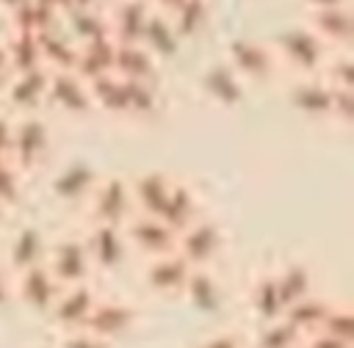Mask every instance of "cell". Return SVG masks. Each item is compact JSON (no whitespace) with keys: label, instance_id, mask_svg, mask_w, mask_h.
I'll return each instance as SVG.
<instances>
[{"label":"cell","instance_id":"cell-11","mask_svg":"<svg viewBox=\"0 0 354 348\" xmlns=\"http://www.w3.org/2000/svg\"><path fill=\"white\" fill-rule=\"evenodd\" d=\"M191 265L177 254H163V257H152L144 268V282L152 293L158 296H183V287L191 276Z\"/></svg>","mask_w":354,"mask_h":348},{"label":"cell","instance_id":"cell-33","mask_svg":"<svg viewBox=\"0 0 354 348\" xmlns=\"http://www.w3.org/2000/svg\"><path fill=\"white\" fill-rule=\"evenodd\" d=\"M72 30L77 33L80 44L83 41H97V39H111V22H108V11H97V8H72Z\"/></svg>","mask_w":354,"mask_h":348},{"label":"cell","instance_id":"cell-17","mask_svg":"<svg viewBox=\"0 0 354 348\" xmlns=\"http://www.w3.org/2000/svg\"><path fill=\"white\" fill-rule=\"evenodd\" d=\"M47 97L69 110V113H86L94 102L88 94V86L75 75V72H50V83H47Z\"/></svg>","mask_w":354,"mask_h":348},{"label":"cell","instance_id":"cell-54","mask_svg":"<svg viewBox=\"0 0 354 348\" xmlns=\"http://www.w3.org/2000/svg\"><path fill=\"white\" fill-rule=\"evenodd\" d=\"M39 348H44V345H39Z\"/></svg>","mask_w":354,"mask_h":348},{"label":"cell","instance_id":"cell-52","mask_svg":"<svg viewBox=\"0 0 354 348\" xmlns=\"http://www.w3.org/2000/svg\"><path fill=\"white\" fill-rule=\"evenodd\" d=\"M39 3H44V6H53V8H58V3H61V0H39Z\"/></svg>","mask_w":354,"mask_h":348},{"label":"cell","instance_id":"cell-39","mask_svg":"<svg viewBox=\"0 0 354 348\" xmlns=\"http://www.w3.org/2000/svg\"><path fill=\"white\" fill-rule=\"evenodd\" d=\"M324 66V83L332 88H354V64L346 52H335L329 61L321 64Z\"/></svg>","mask_w":354,"mask_h":348},{"label":"cell","instance_id":"cell-23","mask_svg":"<svg viewBox=\"0 0 354 348\" xmlns=\"http://www.w3.org/2000/svg\"><path fill=\"white\" fill-rule=\"evenodd\" d=\"M290 105L313 119L332 116V86L324 80H301L290 88Z\"/></svg>","mask_w":354,"mask_h":348},{"label":"cell","instance_id":"cell-45","mask_svg":"<svg viewBox=\"0 0 354 348\" xmlns=\"http://www.w3.org/2000/svg\"><path fill=\"white\" fill-rule=\"evenodd\" d=\"M0 160H11V122L0 116Z\"/></svg>","mask_w":354,"mask_h":348},{"label":"cell","instance_id":"cell-6","mask_svg":"<svg viewBox=\"0 0 354 348\" xmlns=\"http://www.w3.org/2000/svg\"><path fill=\"white\" fill-rule=\"evenodd\" d=\"M136 318H138V312L133 304H127L122 298H97V304L91 307L88 318L83 323V331H88L105 342H113L133 329Z\"/></svg>","mask_w":354,"mask_h":348},{"label":"cell","instance_id":"cell-14","mask_svg":"<svg viewBox=\"0 0 354 348\" xmlns=\"http://www.w3.org/2000/svg\"><path fill=\"white\" fill-rule=\"evenodd\" d=\"M113 52H116V41L113 39L83 41V44H77V55H75L72 72L83 83H91L94 77L111 75L113 72Z\"/></svg>","mask_w":354,"mask_h":348},{"label":"cell","instance_id":"cell-53","mask_svg":"<svg viewBox=\"0 0 354 348\" xmlns=\"http://www.w3.org/2000/svg\"><path fill=\"white\" fill-rule=\"evenodd\" d=\"M3 215H6V207L0 204V224H3Z\"/></svg>","mask_w":354,"mask_h":348},{"label":"cell","instance_id":"cell-43","mask_svg":"<svg viewBox=\"0 0 354 348\" xmlns=\"http://www.w3.org/2000/svg\"><path fill=\"white\" fill-rule=\"evenodd\" d=\"M301 348H354V345H351V342H346V340H337V337H329V334L313 331V334L301 337Z\"/></svg>","mask_w":354,"mask_h":348},{"label":"cell","instance_id":"cell-24","mask_svg":"<svg viewBox=\"0 0 354 348\" xmlns=\"http://www.w3.org/2000/svg\"><path fill=\"white\" fill-rule=\"evenodd\" d=\"M47 83H50V69L47 66H36L30 72H22L11 80L8 86V97L17 108L30 110L36 105H41V99L47 97Z\"/></svg>","mask_w":354,"mask_h":348},{"label":"cell","instance_id":"cell-16","mask_svg":"<svg viewBox=\"0 0 354 348\" xmlns=\"http://www.w3.org/2000/svg\"><path fill=\"white\" fill-rule=\"evenodd\" d=\"M307 22H310V30L321 41L348 44L351 36H354V19H351V11L346 6H337V8H310Z\"/></svg>","mask_w":354,"mask_h":348},{"label":"cell","instance_id":"cell-8","mask_svg":"<svg viewBox=\"0 0 354 348\" xmlns=\"http://www.w3.org/2000/svg\"><path fill=\"white\" fill-rule=\"evenodd\" d=\"M274 52L285 55L299 72H315L324 64V41L310 28H301V25L279 30Z\"/></svg>","mask_w":354,"mask_h":348},{"label":"cell","instance_id":"cell-18","mask_svg":"<svg viewBox=\"0 0 354 348\" xmlns=\"http://www.w3.org/2000/svg\"><path fill=\"white\" fill-rule=\"evenodd\" d=\"M113 75H119L122 80H147V83H152L155 75H158V58L144 44H116Z\"/></svg>","mask_w":354,"mask_h":348},{"label":"cell","instance_id":"cell-1","mask_svg":"<svg viewBox=\"0 0 354 348\" xmlns=\"http://www.w3.org/2000/svg\"><path fill=\"white\" fill-rule=\"evenodd\" d=\"M91 199V224H108V226H124L130 215L136 213L133 196H130V182L122 177H105L97 180V185L88 193Z\"/></svg>","mask_w":354,"mask_h":348},{"label":"cell","instance_id":"cell-37","mask_svg":"<svg viewBox=\"0 0 354 348\" xmlns=\"http://www.w3.org/2000/svg\"><path fill=\"white\" fill-rule=\"evenodd\" d=\"M124 97H127V113L149 116L158 105V91L147 80H124Z\"/></svg>","mask_w":354,"mask_h":348},{"label":"cell","instance_id":"cell-30","mask_svg":"<svg viewBox=\"0 0 354 348\" xmlns=\"http://www.w3.org/2000/svg\"><path fill=\"white\" fill-rule=\"evenodd\" d=\"M11 22H14V33L39 36V33L55 28V8L39 3V0H25L17 8H11Z\"/></svg>","mask_w":354,"mask_h":348},{"label":"cell","instance_id":"cell-36","mask_svg":"<svg viewBox=\"0 0 354 348\" xmlns=\"http://www.w3.org/2000/svg\"><path fill=\"white\" fill-rule=\"evenodd\" d=\"M174 33L177 36H194L205 28L207 19V3L205 0H183L171 14H169Z\"/></svg>","mask_w":354,"mask_h":348},{"label":"cell","instance_id":"cell-49","mask_svg":"<svg viewBox=\"0 0 354 348\" xmlns=\"http://www.w3.org/2000/svg\"><path fill=\"white\" fill-rule=\"evenodd\" d=\"M8 72H11V66H8V52H6V44H0V83L6 80Z\"/></svg>","mask_w":354,"mask_h":348},{"label":"cell","instance_id":"cell-41","mask_svg":"<svg viewBox=\"0 0 354 348\" xmlns=\"http://www.w3.org/2000/svg\"><path fill=\"white\" fill-rule=\"evenodd\" d=\"M332 116L343 122L354 116V88H332Z\"/></svg>","mask_w":354,"mask_h":348},{"label":"cell","instance_id":"cell-4","mask_svg":"<svg viewBox=\"0 0 354 348\" xmlns=\"http://www.w3.org/2000/svg\"><path fill=\"white\" fill-rule=\"evenodd\" d=\"M50 149V130L41 119L28 116L11 124V163L19 171L36 168Z\"/></svg>","mask_w":354,"mask_h":348},{"label":"cell","instance_id":"cell-38","mask_svg":"<svg viewBox=\"0 0 354 348\" xmlns=\"http://www.w3.org/2000/svg\"><path fill=\"white\" fill-rule=\"evenodd\" d=\"M321 334H329V337H337V340H346L351 342V334H354V315L346 304H329L321 326H318Z\"/></svg>","mask_w":354,"mask_h":348},{"label":"cell","instance_id":"cell-48","mask_svg":"<svg viewBox=\"0 0 354 348\" xmlns=\"http://www.w3.org/2000/svg\"><path fill=\"white\" fill-rule=\"evenodd\" d=\"M310 8H337V6H346V0H304Z\"/></svg>","mask_w":354,"mask_h":348},{"label":"cell","instance_id":"cell-3","mask_svg":"<svg viewBox=\"0 0 354 348\" xmlns=\"http://www.w3.org/2000/svg\"><path fill=\"white\" fill-rule=\"evenodd\" d=\"M124 240L144 257H163L174 251L177 235L158 218V215H144V213H133L130 221L122 226Z\"/></svg>","mask_w":354,"mask_h":348},{"label":"cell","instance_id":"cell-32","mask_svg":"<svg viewBox=\"0 0 354 348\" xmlns=\"http://www.w3.org/2000/svg\"><path fill=\"white\" fill-rule=\"evenodd\" d=\"M91 102L102 105L111 113H127V97H124V80L119 75H102L88 83Z\"/></svg>","mask_w":354,"mask_h":348},{"label":"cell","instance_id":"cell-21","mask_svg":"<svg viewBox=\"0 0 354 348\" xmlns=\"http://www.w3.org/2000/svg\"><path fill=\"white\" fill-rule=\"evenodd\" d=\"M171 182L163 171H147L141 177H136L130 182V196H133V207L144 215H158L169 191H171Z\"/></svg>","mask_w":354,"mask_h":348},{"label":"cell","instance_id":"cell-7","mask_svg":"<svg viewBox=\"0 0 354 348\" xmlns=\"http://www.w3.org/2000/svg\"><path fill=\"white\" fill-rule=\"evenodd\" d=\"M14 296L33 312H50L55 298L61 296V284L58 279L53 276V271L47 268V262L41 265H33L28 271H19L14 273Z\"/></svg>","mask_w":354,"mask_h":348},{"label":"cell","instance_id":"cell-27","mask_svg":"<svg viewBox=\"0 0 354 348\" xmlns=\"http://www.w3.org/2000/svg\"><path fill=\"white\" fill-rule=\"evenodd\" d=\"M202 83H205V91L213 99H218L221 105H238L243 99V83H241L238 72L227 64H213L205 72Z\"/></svg>","mask_w":354,"mask_h":348},{"label":"cell","instance_id":"cell-13","mask_svg":"<svg viewBox=\"0 0 354 348\" xmlns=\"http://www.w3.org/2000/svg\"><path fill=\"white\" fill-rule=\"evenodd\" d=\"M147 17H149V6L144 0H119L108 11L111 39L116 44H141Z\"/></svg>","mask_w":354,"mask_h":348},{"label":"cell","instance_id":"cell-35","mask_svg":"<svg viewBox=\"0 0 354 348\" xmlns=\"http://www.w3.org/2000/svg\"><path fill=\"white\" fill-rule=\"evenodd\" d=\"M301 345V334L285 320H271V323H263L252 348H299Z\"/></svg>","mask_w":354,"mask_h":348},{"label":"cell","instance_id":"cell-31","mask_svg":"<svg viewBox=\"0 0 354 348\" xmlns=\"http://www.w3.org/2000/svg\"><path fill=\"white\" fill-rule=\"evenodd\" d=\"M252 309H254L260 323H271V320H279L285 315V307H282L274 273H263L254 282V287H252Z\"/></svg>","mask_w":354,"mask_h":348},{"label":"cell","instance_id":"cell-22","mask_svg":"<svg viewBox=\"0 0 354 348\" xmlns=\"http://www.w3.org/2000/svg\"><path fill=\"white\" fill-rule=\"evenodd\" d=\"M97 185V171L86 160H72L66 168H61L53 180V193L61 202H80L91 193Z\"/></svg>","mask_w":354,"mask_h":348},{"label":"cell","instance_id":"cell-34","mask_svg":"<svg viewBox=\"0 0 354 348\" xmlns=\"http://www.w3.org/2000/svg\"><path fill=\"white\" fill-rule=\"evenodd\" d=\"M6 52H8V66L17 75L30 72L36 66H44L41 64V55H39L36 36H30V33H11V39L6 44Z\"/></svg>","mask_w":354,"mask_h":348},{"label":"cell","instance_id":"cell-44","mask_svg":"<svg viewBox=\"0 0 354 348\" xmlns=\"http://www.w3.org/2000/svg\"><path fill=\"white\" fill-rule=\"evenodd\" d=\"M196 348H243V340L235 331H218V334L202 340Z\"/></svg>","mask_w":354,"mask_h":348},{"label":"cell","instance_id":"cell-42","mask_svg":"<svg viewBox=\"0 0 354 348\" xmlns=\"http://www.w3.org/2000/svg\"><path fill=\"white\" fill-rule=\"evenodd\" d=\"M58 348H111V342H105V340H100V337H94V334H88V331H69V334H64L61 337V342H58Z\"/></svg>","mask_w":354,"mask_h":348},{"label":"cell","instance_id":"cell-40","mask_svg":"<svg viewBox=\"0 0 354 348\" xmlns=\"http://www.w3.org/2000/svg\"><path fill=\"white\" fill-rule=\"evenodd\" d=\"M22 191V171L11 160H0V204L11 207L17 204Z\"/></svg>","mask_w":354,"mask_h":348},{"label":"cell","instance_id":"cell-51","mask_svg":"<svg viewBox=\"0 0 354 348\" xmlns=\"http://www.w3.org/2000/svg\"><path fill=\"white\" fill-rule=\"evenodd\" d=\"M19 3H25V0H0V6H6V8H17Z\"/></svg>","mask_w":354,"mask_h":348},{"label":"cell","instance_id":"cell-2","mask_svg":"<svg viewBox=\"0 0 354 348\" xmlns=\"http://www.w3.org/2000/svg\"><path fill=\"white\" fill-rule=\"evenodd\" d=\"M221 249H224L221 226L202 215L194 224H188L183 232H177V243H174V251L191 268H207L221 254Z\"/></svg>","mask_w":354,"mask_h":348},{"label":"cell","instance_id":"cell-28","mask_svg":"<svg viewBox=\"0 0 354 348\" xmlns=\"http://www.w3.org/2000/svg\"><path fill=\"white\" fill-rule=\"evenodd\" d=\"M141 44L155 55V58H169L177 52V44H180V36L174 33V25L166 14H152L147 17V25H144V36H141Z\"/></svg>","mask_w":354,"mask_h":348},{"label":"cell","instance_id":"cell-20","mask_svg":"<svg viewBox=\"0 0 354 348\" xmlns=\"http://www.w3.org/2000/svg\"><path fill=\"white\" fill-rule=\"evenodd\" d=\"M47 260V240H44V232L33 224L22 226L14 240H11V249H8V265L14 273L19 271H28L33 265H41Z\"/></svg>","mask_w":354,"mask_h":348},{"label":"cell","instance_id":"cell-12","mask_svg":"<svg viewBox=\"0 0 354 348\" xmlns=\"http://www.w3.org/2000/svg\"><path fill=\"white\" fill-rule=\"evenodd\" d=\"M230 61L232 69L238 72V77H252V80H263L274 72L277 66V52L274 47L254 41V39H232L230 41Z\"/></svg>","mask_w":354,"mask_h":348},{"label":"cell","instance_id":"cell-10","mask_svg":"<svg viewBox=\"0 0 354 348\" xmlns=\"http://www.w3.org/2000/svg\"><path fill=\"white\" fill-rule=\"evenodd\" d=\"M91 268L100 271H116L124 262L127 254V240L122 226H108V224H91L88 232L83 235Z\"/></svg>","mask_w":354,"mask_h":348},{"label":"cell","instance_id":"cell-46","mask_svg":"<svg viewBox=\"0 0 354 348\" xmlns=\"http://www.w3.org/2000/svg\"><path fill=\"white\" fill-rule=\"evenodd\" d=\"M11 298H14V287H11L8 276L0 271V307H3V304H8Z\"/></svg>","mask_w":354,"mask_h":348},{"label":"cell","instance_id":"cell-47","mask_svg":"<svg viewBox=\"0 0 354 348\" xmlns=\"http://www.w3.org/2000/svg\"><path fill=\"white\" fill-rule=\"evenodd\" d=\"M94 3L97 0H61L58 6L66 8V11H72V8H94Z\"/></svg>","mask_w":354,"mask_h":348},{"label":"cell","instance_id":"cell-9","mask_svg":"<svg viewBox=\"0 0 354 348\" xmlns=\"http://www.w3.org/2000/svg\"><path fill=\"white\" fill-rule=\"evenodd\" d=\"M97 298H100V296H97V290H94L91 284L64 287L47 315H50L53 326L61 329L64 334L80 331L83 323H86V318H88V312H91V307L97 304Z\"/></svg>","mask_w":354,"mask_h":348},{"label":"cell","instance_id":"cell-15","mask_svg":"<svg viewBox=\"0 0 354 348\" xmlns=\"http://www.w3.org/2000/svg\"><path fill=\"white\" fill-rule=\"evenodd\" d=\"M185 301L191 304V309H196L199 315H218L224 307V290L218 287L216 276L207 268H194L185 287H183Z\"/></svg>","mask_w":354,"mask_h":348},{"label":"cell","instance_id":"cell-50","mask_svg":"<svg viewBox=\"0 0 354 348\" xmlns=\"http://www.w3.org/2000/svg\"><path fill=\"white\" fill-rule=\"evenodd\" d=\"M155 3H158V6H160L166 14H171V11H174V8L183 3V0H155Z\"/></svg>","mask_w":354,"mask_h":348},{"label":"cell","instance_id":"cell-25","mask_svg":"<svg viewBox=\"0 0 354 348\" xmlns=\"http://www.w3.org/2000/svg\"><path fill=\"white\" fill-rule=\"evenodd\" d=\"M36 44H39V55H41V64L55 72H72L75 66V55H77V44H72L61 30L50 28L44 33L36 36Z\"/></svg>","mask_w":354,"mask_h":348},{"label":"cell","instance_id":"cell-55","mask_svg":"<svg viewBox=\"0 0 354 348\" xmlns=\"http://www.w3.org/2000/svg\"><path fill=\"white\" fill-rule=\"evenodd\" d=\"M299 348H301V345H299Z\"/></svg>","mask_w":354,"mask_h":348},{"label":"cell","instance_id":"cell-26","mask_svg":"<svg viewBox=\"0 0 354 348\" xmlns=\"http://www.w3.org/2000/svg\"><path fill=\"white\" fill-rule=\"evenodd\" d=\"M274 282H277V290H279V298H282V307L288 309L290 304L313 296V273L307 265L301 262H288L282 265L277 273H274Z\"/></svg>","mask_w":354,"mask_h":348},{"label":"cell","instance_id":"cell-19","mask_svg":"<svg viewBox=\"0 0 354 348\" xmlns=\"http://www.w3.org/2000/svg\"><path fill=\"white\" fill-rule=\"evenodd\" d=\"M158 218L177 235L183 232L188 224H194L199 218V204H196V196L194 191L185 185V182H171V191L158 213Z\"/></svg>","mask_w":354,"mask_h":348},{"label":"cell","instance_id":"cell-5","mask_svg":"<svg viewBox=\"0 0 354 348\" xmlns=\"http://www.w3.org/2000/svg\"><path fill=\"white\" fill-rule=\"evenodd\" d=\"M53 276L58 279L61 287H75V284H88L91 276V260L86 251L83 238H64L50 249V260H44Z\"/></svg>","mask_w":354,"mask_h":348},{"label":"cell","instance_id":"cell-29","mask_svg":"<svg viewBox=\"0 0 354 348\" xmlns=\"http://www.w3.org/2000/svg\"><path fill=\"white\" fill-rule=\"evenodd\" d=\"M329 298H324V296H318V293H313V296H307V298H301V301H296V304H290L288 309H285V320L301 334V337H307V334H313V331H318V326H321V320H324V315H326V309H329Z\"/></svg>","mask_w":354,"mask_h":348}]
</instances>
